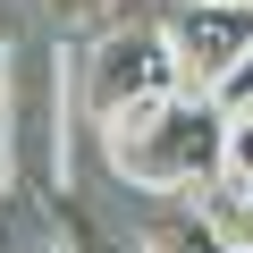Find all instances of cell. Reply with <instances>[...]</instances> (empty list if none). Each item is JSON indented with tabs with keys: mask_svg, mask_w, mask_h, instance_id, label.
I'll use <instances>...</instances> for the list:
<instances>
[{
	"mask_svg": "<svg viewBox=\"0 0 253 253\" xmlns=\"http://www.w3.org/2000/svg\"><path fill=\"white\" fill-rule=\"evenodd\" d=\"M51 203H59V228H68V245H76V253H126V245H118L84 203H68V194H51Z\"/></svg>",
	"mask_w": 253,
	"mask_h": 253,
	"instance_id": "cell-7",
	"label": "cell"
},
{
	"mask_svg": "<svg viewBox=\"0 0 253 253\" xmlns=\"http://www.w3.org/2000/svg\"><path fill=\"white\" fill-rule=\"evenodd\" d=\"M0 110H9V51H0Z\"/></svg>",
	"mask_w": 253,
	"mask_h": 253,
	"instance_id": "cell-10",
	"label": "cell"
},
{
	"mask_svg": "<svg viewBox=\"0 0 253 253\" xmlns=\"http://www.w3.org/2000/svg\"><path fill=\"white\" fill-rule=\"evenodd\" d=\"M161 34H169V59L186 76V93L219 101V84L253 59V0H177Z\"/></svg>",
	"mask_w": 253,
	"mask_h": 253,
	"instance_id": "cell-3",
	"label": "cell"
},
{
	"mask_svg": "<svg viewBox=\"0 0 253 253\" xmlns=\"http://www.w3.org/2000/svg\"><path fill=\"white\" fill-rule=\"evenodd\" d=\"M135 253H236V245L219 236L211 211H161V219L135 236Z\"/></svg>",
	"mask_w": 253,
	"mask_h": 253,
	"instance_id": "cell-5",
	"label": "cell"
},
{
	"mask_svg": "<svg viewBox=\"0 0 253 253\" xmlns=\"http://www.w3.org/2000/svg\"><path fill=\"white\" fill-rule=\"evenodd\" d=\"M219 194H228V203L253 194V101H236L228 126H219Z\"/></svg>",
	"mask_w": 253,
	"mask_h": 253,
	"instance_id": "cell-6",
	"label": "cell"
},
{
	"mask_svg": "<svg viewBox=\"0 0 253 253\" xmlns=\"http://www.w3.org/2000/svg\"><path fill=\"white\" fill-rule=\"evenodd\" d=\"M42 9L59 17V26H93V17H110L118 0H42Z\"/></svg>",
	"mask_w": 253,
	"mask_h": 253,
	"instance_id": "cell-8",
	"label": "cell"
},
{
	"mask_svg": "<svg viewBox=\"0 0 253 253\" xmlns=\"http://www.w3.org/2000/svg\"><path fill=\"white\" fill-rule=\"evenodd\" d=\"M236 253H253V236H236Z\"/></svg>",
	"mask_w": 253,
	"mask_h": 253,
	"instance_id": "cell-11",
	"label": "cell"
},
{
	"mask_svg": "<svg viewBox=\"0 0 253 253\" xmlns=\"http://www.w3.org/2000/svg\"><path fill=\"white\" fill-rule=\"evenodd\" d=\"M236 219H245V236H253V194H236Z\"/></svg>",
	"mask_w": 253,
	"mask_h": 253,
	"instance_id": "cell-9",
	"label": "cell"
},
{
	"mask_svg": "<svg viewBox=\"0 0 253 253\" xmlns=\"http://www.w3.org/2000/svg\"><path fill=\"white\" fill-rule=\"evenodd\" d=\"M219 126H228V110L211 93H169V101H144V110L93 126V135H101V161L118 186L194 194V186H219Z\"/></svg>",
	"mask_w": 253,
	"mask_h": 253,
	"instance_id": "cell-1",
	"label": "cell"
},
{
	"mask_svg": "<svg viewBox=\"0 0 253 253\" xmlns=\"http://www.w3.org/2000/svg\"><path fill=\"white\" fill-rule=\"evenodd\" d=\"M0 253H76L59 228V203L26 194V186H0Z\"/></svg>",
	"mask_w": 253,
	"mask_h": 253,
	"instance_id": "cell-4",
	"label": "cell"
},
{
	"mask_svg": "<svg viewBox=\"0 0 253 253\" xmlns=\"http://www.w3.org/2000/svg\"><path fill=\"white\" fill-rule=\"evenodd\" d=\"M169 93H186V76H177L161 26H101L76 51V118L84 126H110V118L144 110V101H169Z\"/></svg>",
	"mask_w": 253,
	"mask_h": 253,
	"instance_id": "cell-2",
	"label": "cell"
}]
</instances>
